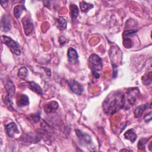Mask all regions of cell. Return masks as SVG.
I'll use <instances>...</instances> for the list:
<instances>
[{"mask_svg": "<svg viewBox=\"0 0 152 152\" xmlns=\"http://www.w3.org/2000/svg\"><path fill=\"white\" fill-rule=\"evenodd\" d=\"M148 107V103L141 104L137 107L134 110V116L135 118H140L141 116L144 111Z\"/></svg>", "mask_w": 152, "mask_h": 152, "instance_id": "obj_16", "label": "cell"}, {"mask_svg": "<svg viewBox=\"0 0 152 152\" xmlns=\"http://www.w3.org/2000/svg\"><path fill=\"white\" fill-rule=\"evenodd\" d=\"M28 87L30 89H31L33 91H34L37 94H39L40 95L43 94V91L42 88L40 87L39 84L36 83L33 81H30L28 83Z\"/></svg>", "mask_w": 152, "mask_h": 152, "instance_id": "obj_15", "label": "cell"}, {"mask_svg": "<svg viewBox=\"0 0 152 152\" xmlns=\"http://www.w3.org/2000/svg\"><path fill=\"white\" fill-rule=\"evenodd\" d=\"M70 9V15L72 20H74L77 18L79 14V10L78 7L75 4H71L69 6Z\"/></svg>", "mask_w": 152, "mask_h": 152, "instance_id": "obj_17", "label": "cell"}, {"mask_svg": "<svg viewBox=\"0 0 152 152\" xmlns=\"http://www.w3.org/2000/svg\"><path fill=\"white\" fill-rule=\"evenodd\" d=\"M28 75V70L25 66H23L19 69L18 72V75L20 78H25Z\"/></svg>", "mask_w": 152, "mask_h": 152, "instance_id": "obj_22", "label": "cell"}, {"mask_svg": "<svg viewBox=\"0 0 152 152\" xmlns=\"http://www.w3.org/2000/svg\"><path fill=\"white\" fill-rule=\"evenodd\" d=\"M67 83L70 90L74 93L77 95H81L83 91V87L81 84L75 80H68Z\"/></svg>", "mask_w": 152, "mask_h": 152, "instance_id": "obj_5", "label": "cell"}, {"mask_svg": "<svg viewBox=\"0 0 152 152\" xmlns=\"http://www.w3.org/2000/svg\"><path fill=\"white\" fill-rule=\"evenodd\" d=\"M11 23L8 17L6 15H4L1 20V28L3 31L7 32L11 29Z\"/></svg>", "mask_w": 152, "mask_h": 152, "instance_id": "obj_11", "label": "cell"}, {"mask_svg": "<svg viewBox=\"0 0 152 152\" xmlns=\"http://www.w3.org/2000/svg\"><path fill=\"white\" fill-rule=\"evenodd\" d=\"M24 29V33L26 36L30 35L33 30V24L31 20L28 17L25 16L21 20Z\"/></svg>", "mask_w": 152, "mask_h": 152, "instance_id": "obj_6", "label": "cell"}, {"mask_svg": "<svg viewBox=\"0 0 152 152\" xmlns=\"http://www.w3.org/2000/svg\"><path fill=\"white\" fill-rule=\"evenodd\" d=\"M93 8V5L88 4L84 1H82L80 3V8L81 10L84 12H88L90 10L92 9Z\"/></svg>", "mask_w": 152, "mask_h": 152, "instance_id": "obj_20", "label": "cell"}, {"mask_svg": "<svg viewBox=\"0 0 152 152\" xmlns=\"http://www.w3.org/2000/svg\"><path fill=\"white\" fill-rule=\"evenodd\" d=\"M29 104V99L27 95L20 94L17 99V104L19 107H23Z\"/></svg>", "mask_w": 152, "mask_h": 152, "instance_id": "obj_13", "label": "cell"}, {"mask_svg": "<svg viewBox=\"0 0 152 152\" xmlns=\"http://www.w3.org/2000/svg\"><path fill=\"white\" fill-rule=\"evenodd\" d=\"M5 89L7 92V102L8 104L11 105L12 97L15 92V86H14L12 82L11 81H9L5 86Z\"/></svg>", "mask_w": 152, "mask_h": 152, "instance_id": "obj_8", "label": "cell"}, {"mask_svg": "<svg viewBox=\"0 0 152 152\" xmlns=\"http://www.w3.org/2000/svg\"><path fill=\"white\" fill-rule=\"evenodd\" d=\"M139 94V90L137 88H131L128 89L125 94H124V101L125 103H127L129 105L132 106L133 105L136 100L138 97V96Z\"/></svg>", "mask_w": 152, "mask_h": 152, "instance_id": "obj_4", "label": "cell"}, {"mask_svg": "<svg viewBox=\"0 0 152 152\" xmlns=\"http://www.w3.org/2000/svg\"><path fill=\"white\" fill-rule=\"evenodd\" d=\"M5 130L7 135L11 138L14 137L15 134L19 133L17 126L14 122H10L6 125Z\"/></svg>", "mask_w": 152, "mask_h": 152, "instance_id": "obj_9", "label": "cell"}, {"mask_svg": "<svg viewBox=\"0 0 152 152\" xmlns=\"http://www.w3.org/2000/svg\"><path fill=\"white\" fill-rule=\"evenodd\" d=\"M137 31V30H125L123 33V37L124 39H131V37Z\"/></svg>", "mask_w": 152, "mask_h": 152, "instance_id": "obj_21", "label": "cell"}, {"mask_svg": "<svg viewBox=\"0 0 152 152\" xmlns=\"http://www.w3.org/2000/svg\"><path fill=\"white\" fill-rule=\"evenodd\" d=\"M2 42L6 45L10 49V50L16 55H20L21 54V50L20 49L19 44L12 39L11 37L7 36H1Z\"/></svg>", "mask_w": 152, "mask_h": 152, "instance_id": "obj_3", "label": "cell"}, {"mask_svg": "<svg viewBox=\"0 0 152 152\" xmlns=\"http://www.w3.org/2000/svg\"><path fill=\"white\" fill-rule=\"evenodd\" d=\"M67 55L68 61L71 64H75L78 62V55L76 50L73 48H69L68 49Z\"/></svg>", "mask_w": 152, "mask_h": 152, "instance_id": "obj_12", "label": "cell"}, {"mask_svg": "<svg viewBox=\"0 0 152 152\" xmlns=\"http://www.w3.org/2000/svg\"><path fill=\"white\" fill-rule=\"evenodd\" d=\"M26 10L25 7L21 5H17L14 8V14L16 18H19L23 12V11Z\"/></svg>", "mask_w": 152, "mask_h": 152, "instance_id": "obj_18", "label": "cell"}, {"mask_svg": "<svg viewBox=\"0 0 152 152\" xmlns=\"http://www.w3.org/2000/svg\"><path fill=\"white\" fill-rule=\"evenodd\" d=\"M124 137L130 141L132 143L134 142L137 139V134L133 129H129L126 131L124 134Z\"/></svg>", "mask_w": 152, "mask_h": 152, "instance_id": "obj_14", "label": "cell"}, {"mask_svg": "<svg viewBox=\"0 0 152 152\" xmlns=\"http://www.w3.org/2000/svg\"><path fill=\"white\" fill-rule=\"evenodd\" d=\"M75 134L82 144L87 145L91 142V138L87 133L84 132L80 129H76Z\"/></svg>", "mask_w": 152, "mask_h": 152, "instance_id": "obj_7", "label": "cell"}, {"mask_svg": "<svg viewBox=\"0 0 152 152\" xmlns=\"http://www.w3.org/2000/svg\"><path fill=\"white\" fill-rule=\"evenodd\" d=\"M124 94L119 91H112L103 103V111L107 115H113L124 108Z\"/></svg>", "mask_w": 152, "mask_h": 152, "instance_id": "obj_1", "label": "cell"}, {"mask_svg": "<svg viewBox=\"0 0 152 152\" xmlns=\"http://www.w3.org/2000/svg\"><path fill=\"white\" fill-rule=\"evenodd\" d=\"M148 140V139L145 138H141V140H140L138 142V144H137L138 148L140 150H144L145 145L146 143L147 142Z\"/></svg>", "mask_w": 152, "mask_h": 152, "instance_id": "obj_23", "label": "cell"}, {"mask_svg": "<svg viewBox=\"0 0 152 152\" xmlns=\"http://www.w3.org/2000/svg\"><path fill=\"white\" fill-rule=\"evenodd\" d=\"M88 62L93 76L96 78H99L103 66L102 59L97 55L92 54L88 59Z\"/></svg>", "mask_w": 152, "mask_h": 152, "instance_id": "obj_2", "label": "cell"}, {"mask_svg": "<svg viewBox=\"0 0 152 152\" xmlns=\"http://www.w3.org/2000/svg\"><path fill=\"white\" fill-rule=\"evenodd\" d=\"M144 120L146 122H148L149 121H150L151 120V112L147 114L144 116Z\"/></svg>", "mask_w": 152, "mask_h": 152, "instance_id": "obj_24", "label": "cell"}, {"mask_svg": "<svg viewBox=\"0 0 152 152\" xmlns=\"http://www.w3.org/2000/svg\"><path fill=\"white\" fill-rule=\"evenodd\" d=\"M59 107L58 103L56 101H51L44 106V110L46 113H50L55 112Z\"/></svg>", "mask_w": 152, "mask_h": 152, "instance_id": "obj_10", "label": "cell"}, {"mask_svg": "<svg viewBox=\"0 0 152 152\" xmlns=\"http://www.w3.org/2000/svg\"><path fill=\"white\" fill-rule=\"evenodd\" d=\"M58 21V27L61 30H64L66 28L67 26V22L64 17H59L57 19Z\"/></svg>", "mask_w": 152, "mask_h": 152, "instance_id": "obj_19", "label": "cell"}]
</instances>
